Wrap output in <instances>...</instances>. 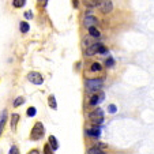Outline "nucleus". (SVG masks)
<instances>
[{
    "label": "nucleus",
    "instance_id": "1",
    "mask_svg": "<svg viewBox=\"0 0 154 154\" xmlns=\"http://www.w3.org/2000/svg\"><path fill=\"white\" fill-rule=\"evenodd\" d=\"M102 85H104V79L101 78H93V79H87L85 82V86H86V90L89 93H96V91L101 90Z\"/></svg>",
    "mask_w": 154,
    "mask_h": 154
},
{
    "label": "nucleus",
    "instance_id": "2",
    "mask_svg": "<svg viewBox=\"0 0 154 154\" xmlns=\"http://www.w3.org/2000/svg\"><path fill=\"white\" fill-rule=\"evenodd\" d=\"M45 134V130H44V125L41 122H37L34 125H33V130L30 132V139L32 140H40L41 138Z\"/></svg>",
    "mask_w": 154,
    "mask_h": 154
},
{
    "label": "nucleus",
    "instance_id": "3",
    "mask_svg": "<svg viewBox=\"0 0 154 154\" xmlns=\"http://www.w3.org/2000/svg\"><path fill=\"white\" fill-rule=\"evenodd\" d=\"M89 119L93 123V125H101L102 122H104V111H102L101 108H97L93 112H90Z\"/></svg>",
    "mask_w": 154,
    "mask_h": 154
},
{
    "label": "nucleus",
    "instance_id": "4",
    "mask_svg": "<svg viewBox=\"0 0 154 154\" xmlns=\"http://www.w3.org/2000/svg\"><path fill=\"white\" fill-rule=\"evenodd\" d=\"M83 25L87 27V29H90V27H96L98 25V19H97L94 15H91V12H87L86 17L83 18Z\"/></svg>",
    "mask_w": 154,
    "mask_h": 154
},
{
    "label": "nucleus",
    "instance_id": "5",
    "mask_svg": "<svg viewBox=\"0 0 154 154\" xmlns=\"http://www.w3.org/2000/svg\"><path fill=\"white\" fill-rule=\"evenodd\" d=\"M27 79L29 82H32L33 85H42L44 78L40 72H35V71H32V72L27 74Z\"/></svg>",
    "mask_w": 154,
    "mask_h": 154
},
{
    "label": "nucleus",
    "instance_id": "6",
    "mask_svg": "<svg viewBox=\"0 0 154 154\" xmlns=\"http://www.w3.org/2000/svg\"><path fill=\"white\" fill-rule=\"evenodd\" d=\"M98 8L102 14H109V12H112V10H113V4H112L111 0H102L101 4L98 6Z\"/></svg>",
    "mask_w": 154,
    "mask_h": 154
},
{
    "label": "nucleus",
    "instance_id": "7",
    "mask_svg": "<svg viewBox=\"0 0 154 154\" xmlns=\"http://www.w3.org/2000/svg\"><path fill=\"white\" fill-rule=\"evenodd\" d=\"M101 45L102 44H100V42H94V44H91L90 47H87L86 49H85V55L89 57V56H94L96 53H98V51H100V48H101Z\"/></svg>",
    "mask_w": 154,
    "mask_h": 154
},
{
    "label": "nucleus",
    "instance_id": "8",
    "mask_svg": "<svg viewBox=\"0 0 154 154\" xmlns=\"http://www.w3.org/2000/svg\"><path fill=\"white\" fill-rule=\"evenodd\" d=\"M104 98H105V94L101 91V93H98V94H93V96L90 97V101H89V102H90L91 106H96L98 102L104 101Z\"/></svg>",
    "mask_w": 154,
    "mask_h": 154
},
{
    "label": "nucleus",
    "instance_id": "9",
    "mask_svg": "<svg viewBox=\"0 0 154 154\" xmlns=\"http://www.w3.org/2000/svg\"><path fill=\"white\" fill-rule=\"evenodd\" d=\"M86 132H87V135L91 138H98L100 135H101V127H100V125H93V127L89 128Z\"/></svg>",
    "mask_w": 154,
    "mask_h": 154
},
{
    "label": "nucleus",
    "instance_id": "10",
    "mask_svg": "<svg viewBox=\"0 0 154 154\" xmlns=\"http://www.w3.org/2000/svg\"><path fill=\"white\" fill-rule=\"evenodd\" d=\"M102 0H83V4L86 7H90V8H93V7H98L100 4H101Z\"/></svg>",
    "mask_w": 154,
    "mask_h": 154
},
{
    "label": "nucleus",
    "instance_id": "11",
    "mask_svg": "<svg viewBox=\"0 0 154 154\" xmlns=\"http://www.w3.org/2000/svg\"><path fill=\"white\" fill-rule=\"evenodd\" d=\"M48 140H49V146H51V147H52L53 150H57V149H59V142H57V139H56L53 135H49Z\"/></svg>",
    "mask_w": 154,
    "mask_h": 154
},
{
    "label": "nucleus",
    "instance_id": "12",
    "mask_svg": "<svg viewBox=\"0 0 154 154\" xmlns=\"http://www.w3.org/2000/svg\"><path fill=\"white\" fill-rule=\"evenodd\" d=\"M18 122H19V115H18V113H14V115L11 116V128H12V131L17 130Z\"/></svg>",
    "mask_w": 154,
    "mask_h": 154
},
{
    "label": "nucleus",
    "instance_id": "13",
    "mask_svg": "<svg viewBox=\"0 0 154 154\" xmlns=\"http://www.w3.org/2000/svg\"><path fill=\"white\" fill-rule=\"evenodd\" d=\"M6 117H7V111H3V113L0 115V134H2L4 124H6Z\"/></svg>",
    "mask_w": 154,
    "mask_h": 154
},
{
    "label": "nucleus",
    "instance_id": "14",
    "mask_svg": "<svg viewBox=\"0 0 154 154\" xmlns=\"http://www.w3.org/2000/svg\"><path fill=\"white\" fill-rule=\"evenodd\" d=\"M87 154H106V153H105L102 149L96 147V146H94V147H90L89 150H87Z\"/></svg>",
    "mask_w": 154,
    "mask_h": 154
},
{
    "label": "nucleus",
    "instance_id": "15",
    "mask_svg": "<svg viewBox=\"0 0 154 154\" xmlns=\"http://www.w3.org/2000/svg\"><path fill=\"white\" fill-rule=\"evenodd\" d=\"M48 104H49V106L52 108V109H57V104H56V98L53 94H51L49 97H48Z\"/></svg>",
    "mask_w": 154,
    "mask_h": 154
},
{
    "label": "nucleus",
    "instance_id": "16",
    "mask_svg": "<svg viewBox=\"0 0 154 154\" xmlns=\"http://www.w3.org/2000/svg\"><path fill=\"white\" fill-rule=\"evenodd\" d=\"M89 34L94 38H98L100 35H101V33H100V30L97 29V27H90V29H89Z\"/></svg>",
    "mask_w": 154,
    "mask_h": 154
},
{
    "label": "nucleus",
    "instance_id": "17",
    "mask_svg": "<svg viewBox=\"0 0 154 154\" xmlns=\"http://www.w3.org/2000/svg\"><path fill=\"white\" fill-rule=\"evenodd\" d=\"M22 104H25V97H17V98L14 100V102H12V105H14V108H18Z\"/></svg>",
    "mask_w": 154,
    "mask_h": 154
},
{
    "label": "nucleus",
    "instance_id": "18",
    "mask_svg": "<svg viewBox=\"0 0 154 154\" xmlns=\"http://www.w3.org/2000/svg\"><path fill=\"white\" fill-rule=\"evenodd\" d=\"M19 27H20V32H22V33H27V32H29V29H30L29 23H27V22H25V20L19 23Z\"/></svg>",
    "mask_w": 154,
    "mask_h": 154
},
{
    "label": "nucleus",
    "instance_id": "19",
    "mask_svg": "<svg viewBox=\"0 0 154 154\" xmlns=\"http://www.w3.org/2000/svg\"><path fill=\"white\" fill-rule=\"evenodd\" d=\"M90 70L93 71V72H100V71L102 70V66L100 63H93L91 64V67H90Z\"/></svg>",
    "mask_w": 154,
    "mask_h": 154
},
{
    "label": "nucleus",
    "instance_id": "20",
    "mask_svg": "<svg viewBox=\"0 0 154 154\" xmlns=\"http://www.w3.org/2000/svg\"><path fill=\"white\" fill-rule=\"evenodd\" d=\"M25 3H26V0H12V6L17 7V8H20V7H23Z\"/></svg>",
    "mask_w": 154,
    "mask_h": 154
},
{
    "label": "nucleus",
    "instance_id": "21",
    "mask_svg": "<svg viewBox=\"0 0 154 154\" xmlns=\"http://www.w3.org/2000/svg\"><path fill=\"white\" fill-rule=\"evenodd\" d=\"M105 66H106L108 68H111L115 66V59L113 57H108L106 60H105Z\"/></svg>",
    "mask_w": 154,
    "mask_h": 154
},
{
    "label": "nucleus",
    "instance_id": "22",
    "mask_svg": "<svg viewBox=\"0 0 154 154\" xmlns=\"http://www.w3.org/2000/svg\"><path fill=\"white\" fill-rule=\"evenodd\" d=\"M53 149L49 146V143H47V145L44 146V154H53Z\"/></svg>",
    "mask_w": 154,
    "mask_h": 154
},
{
    "label": "nucleus",
    "instance_id": "23",
    "mask_svg": "<svg viewBox=\"0 0 154 154\" xmlns=\"http://www.w3.org/2000/svg\"><path fill=\"white\" fill-rule=\"evenodd\" d=\"M35 113H37V109H35L34 106H30L29 109H27V116H29V117L35 116Z\"/></svg>",
    "mask_w": 154,
    "mask_h": 154
},
{
    "label": "nucleus",
    "instance_id": "24",
    "mask_svg": "<svg viewBox=\"0 0 154 154\" xmlns=\"http://www.w3.org/2000/svg\"><path fill=\"white\" fill-rule=\"evenodd\" d=\"M108 112H109V113H116V112H117V106H116V105H113V104H111L109 106H108Z\"/></svg>",
    "mask_w": 154,
    "mask_h": 154
},
{
    "label": "nucleus",
    "instance_id": "25",
    "mask_svg": "<svg viewBox=\"0 0 154 154\" xmlns=\"http://www.w3.org/2000/svg\"><path fill=\"white\" fill-rule=\"evenodd\" d=\"M8 154H19V149L17 147V146H11V149H10V153Z\"/></svg>",
    "mask_w": 154,
    "mask_h": 154
},
{
    "label": "nucleus",
    "instance_id": "26",
    "mask_svg": "<svg viewBox=\"0 0 154 154\" xmlns=\"http://www.w3.org/2000/svg\"><path fill=\"white\" fill-rule=\"evenodd\" d=\"M37 3H38V6L40 7H45L47 6V3H48V0H37Z\"/></svg>",
    "mask_w": 154,
    "mask_h": 154
},
{
    "label": "nucleus",
    "instance_id": "27",
    "mask_svg": "<svg viewBox=\"0 0 154 154\" xmlns=\"http://www.w3.org/2000/svg\"><path fill=\"white\" fill-rule=\"evenodd\" d=\"M96 147H100V149H105V147H106V145H105V143H97V145H96Z\"/></svg>",
    "mask_w": 154,
    "mask_h": 154
},
{
    "label": "nucleus",
    "instance_id": "28",
    "mask_svg": "<svg viewBox=\"0 0 154 154\" xmlns=\"http://www.w3.org/2000/svg\"><path fill=\"white\" fill-rule=\"evenodd\" d=\"M25 15H26V18H29V19H32V18H33L32 11H27V12H25Z\"/></svg>",
    "mask_w": 154,
    "mask_h": 154
},
{
    "label": "nucleus",
    "instance_id": "29",
    "mask_svg": "<svg viewBox=\"0 0 154 154\" xmlns=\"http://www.w3.org/2000/svg\"><path fill=\"white\" fill-rule=\"evenodd\" d=\"M27 154H40V151H38L37 149H33V150H30Z\"/></svg>",
    "mask_w": 154,
    "mask_h": 154
},
{
    "label": "nucleus",
    "instance_id": "30",
    "mask_svg": "<svg viewBox=\"0 0 154 154\" xmlns=\"http://www.w3.org/2000/svg\"><path fill=\"white\" fill-rule=\"evenodd\" d=\"M72 2H74V7L76 8V7H78V0H72Z\"/></svg>",
    "mask_w": 154,
    "mask_h": 154
}]
</instances>
